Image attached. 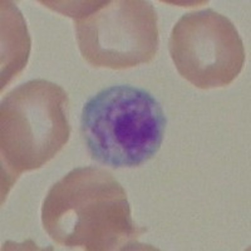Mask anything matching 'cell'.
I'll use <instances>...</instances> for the list:
<instances>
[{
  "label": "cell",
  "instance_id": "1",
  "mask_svg": "<svg viewBox=\"0 0 251 251\" xmlns=\"http://www.w3.org/2000/svg\"><path fill=\"white\" fill-rule=\"evenodd\" d=\"M42 224L54 243L87 251L145 250L147 231L133 223L127 194L111 172L87 166L51 186L42 206Z\"/></svg>",
  "mask_w": 251,
  "mask_h": 251
},
{
  "label": "cell",
  "instance_id": "2",
  "mask_svg": "<svg viewBox=\"0 0 251 251\" xmlns=\"http://www.w3.org/2000/svg\"><path fill=\"white\" fill-rule=\"evenodd\" d=\"M166 123L162 106L150 92L121 84L87 100L80 136L88 153L100 165L137 167L158 152Z\"/></svg>",
  "mask_w": 251,
  "mask_h": 251
},
{
  "label": "cell",
  "instance_id": "3",
  "mask_svg": "<svg viewBox=\"0 0 251 251\" xmlns=\"http://www.w3.org/2000/svg\"><path fill=\"white\" fill-rule=\"evenodd\" d=\"M68 94L46 79H31L9 92L0 107L1 196L23 172L40 169L71 136Z\"/></svg>",
  "mask_w": 251,
  "mask_h": 251
},
{
  "label": "cell",
  "instance_id": "4",
  "mask_svg": "<svg viewBox=\"0 0 251 251\" xmlns=\"http://www.w3.org/2000/svg\"><path fill=\"white\" fill-rule=\"evenodd\" d=\"M67 5L75 19L83 59L97 68L127 69L150 63L158 50L153 5L143 0L77 1Z\"/></svg>",
  "mask_w": 251,
  "mask_h": 251
},
{
  "label": "cell",
  "instance_id": "5",
  "mask_svg": "<svg viewBox=\"0 0 251 251\" xmlns=\"http://www.w3.org/2000/svg\"><path fill=\"white\" fill-rule=\"evenodd\" d=\"M169 49L181 77L201 89L228 86L245 62L236 26L212 9L183 14L172 29Z\"/></svg>",
  "mask_w": 251,
  "mask_h": 251
},
{
  "label": "cell",
  "instance_id": "6",
  "mask_svg": "<svg viewBox=\"0 0 251 251\" xmlns=\"http://www.w3.org/2000/svg\"><path fill=\"white\" fill-rule=\"evenodd\" d=\"M1 89L25 67L30 38L20 12L10 1H1Z\"/></svg>",
  "mask_w": 251,
  "mask_h": 251
}]
</instances>
